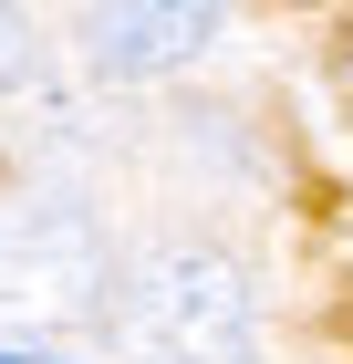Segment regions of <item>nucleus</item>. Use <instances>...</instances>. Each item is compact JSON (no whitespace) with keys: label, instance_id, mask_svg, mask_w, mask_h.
Returning a JSON list of instances; mask_svg holds the SVG:
<instances>
[{"label":"nucleus","instance_id":"1","mask_svg":"<svg viewBox=\"0 0 353 364\" xmlns=\"http://www.w3.org/2000/svg\"><path fill=\"white\" fill-rule=\"evenodd\" d=\"M104 333L125 364H249L260 312H249V281L218 250H146L114 281Z\"/></svg>","mask_w":353,"mask_h":364},{"label":"nucleus","instance_id":"2","mask_svg":"<svg viewBox=\"0 0 353 364\" xmlns=\"http://www.w3.org/2000/svg\"><path fill=\"white\" fill-rule=\"evenodd\" d=\"M104 302L114 260L83 208H0V323H83Z\"/></svg>","mask_w":353,"mask_h":364},{"label":"nucleus","instance_id":"3","mask_svg":"<svg viewBox=\"0 0 353 364\" xmlns=\"http://www.w3.org/2000/svg\"><path fill=\"white\" fill-rule=\"evenodd\" d=\"M208 42H218L208 0H104V11H83V53L104 73H177Z\"/></svg>","mask_w":353,"mask_h":364},{"label":"nucleus","instance_id":"4","mask_svg":"<svg viewBox=\"0 0 353 364\" xmlns=\"http://www.w3.org/2000/svg\"><path fill=\"white\" fill-rule=\"evenodd\" d=\"M31 63H42V53H31V21L0 11V84H31Z\"/></svg>","mask_w":353,"mask_h":364},{"label":"nucleus","instance_id":"5","mask_svg":"<svg viewBox=\"0 0 353 364\" xmlns=\"http://www.w3.org/2000/svg\"><path fill=\"white\" fill-rule=\"evenodd\" d=\"M0 364H53V354H0Z\"/></svg>","mask_w":353,"mask_h":364}]
</instances>
